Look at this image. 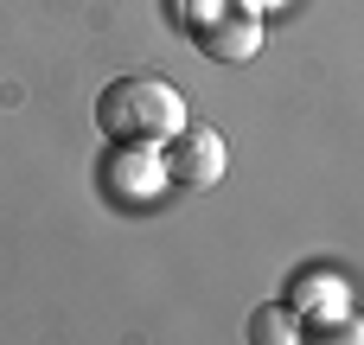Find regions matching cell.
I'll use <instances>...</instances> for the list:
<instances>
[{
	"label": "cell",
	"instance_id": "cell-7",
	"mask_svg": "<svg viewBox=\"0 0 364 345\" xmlns=\"http://www.w3.org/2000/svg\"><path fill=\"white\" fill-rule=\"evenodd\" d=\"M314 339H352L364 345V320H352V314H333V320H320V327H307Z\"/></svg>",
	"mask_w": 364,
	"mask_h": 345
},
{
	"label": "cell",
	"instance_id": "cell-5",
	"mask_svg": "<svg viewBox=\"0 0 364 345\" xmlns=\"http://www.w3.org/2000/svg\"><path fill=\"white\" fill-rule=\"evenodd\" d=\"M288 307L307 320V327H320V320H333V314H346V282H333V275H294V288H288Z\"/></svg>",
	"mask_w": 364,
	"mask_h": 345
},
{
	"label": "cell",
	"instance_id": "cell-6",
	"mask_svg": "<svg viewBox=\"0 0 364 345\" xmlns=\"http://www.w3.org/2000/svg\"><path fill=\"white\" fill-rule=\"evenodd\" d=\"M250 339L262 345H288V339H307V327H301V314H294V307H256V314H250Z\"/></svg>",
	"mask_w": 364,
	"mask_h": 345
},
{
	"label": "cell",
	"instance_id": "cell-4",
	"mask_svg": "<svg viewBox=\"0 0 364 345\" xmlns=\"http://www.w3.org/2000/svg\"><path fill=\"white\" fill-rule=\"evenodd\" d=\"M192 38H198L205 58H218V64H243V58L262 51V13H256V6H230V13H218V19H198Z\"/></svg>",
	"mask_w": 364,
	"mask_h": 345
},
{
	"label": "cell",
	"instance_id": "cell-3",
	"mask_svg": "<svg viewBox=\"0 0 364 345\" xmlns=\"http://www.w3.org/2000/svg\"><path fill=\"white\" fill-rule=\"evenodd\" d=\"M160 160H166V179H173V186H192V192H198V186H218V179H224V134L186 122V128L166 141Z\"/></svg>",
	"mask_w": 364,
	"mask_h": 345
},
{
	"label": "cell",
	"instance_id": "cell-1",
	"mask_svg": "<svg viewBox=\"0 0 364 345\" xmlns=\"http://www.w3.org/2000/svg\"><path fill=\"white\" fill-rule=\"evenodd\" d=\"M96 128H102V141L166 147V141L186 128V96H179L166 77L128 70V77L102 83V96H96Z\"/></svg>",
	"mask_w": 364,
	"mask_h": 345
},
{
	"label": "cell",
	"instance_id": "cell-2",
	"mask_svg": "<svg viewBox=\"0 0 364 345\" xmlns=\"http://www.w3.org/2000/svg\"><path fill=\"white\" fill-rule=\"evenodd\" d=\"M96 173H102V198L122 205V211H141L147 198H160V192L173 186V179H166V160H160L154 147H128V141H115Z\"/></svg>",
	"mask_w": 364,
	"mask_h": 345
}]
</instances>
